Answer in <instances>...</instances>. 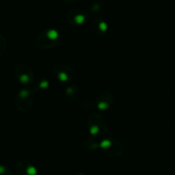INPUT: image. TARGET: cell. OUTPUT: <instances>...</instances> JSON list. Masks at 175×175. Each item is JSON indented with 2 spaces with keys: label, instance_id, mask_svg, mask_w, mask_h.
<instances>
[{
  "label": "cell",
  "instance_id": "5",
  "mask_svg": "<svg viewBox=\"0 0 175 175\" xmlns=\"http://www.w3.org/2000/svg\"><path fill=\"white\" fill-rule=\"evenodd\" d=\"M14 73L16 79L22 85H31L34 82V72L28 64L18 62L15 66Z\"/></svg>",
  "mask_w": 175,
  "mask_h": 175
},
{
  "label": "cell",
  "instance_id": "9",
  "mask_svg": "<svg viewBox=\"0 0 175 175\" xmlns=\"http://www.w3.org/2000/svg\"><path fill=\"white\" fill-rule=\"evenodd\" d=\"M91 29L94 34H95L97 36L103 37L107 35V32H108V25L104 20L97 19L92 22Z\"/></svg>",
  "mask_w": 175,
  "mask_h": 175
},
{
  "label": "cell",
  "instance_id": "15",
  "mask_svg": "<svg viewBox=\"0 0 175 175\" xmlns=\"http://www.w3.org/2000/svg\"><path fill=\"white\" fill-rule=\"evenodd\" d=\"M0 175H12L10 169L0 164Z\"/></svg>",
  "mask_w": 175,
  "mask_h": 175
},
{
  "label": "cell",
  "instance_id": "1",
  "mask_svg": "<svg viewBox=\"0 0 175 175\" xmlns=\"http://www.w3.org/2000/svg\"><path fill=\"white\" fill-rule=\"evenodd\" d=\"M61 40L60 33L54 28H48L41 32L35 38V45L42 50H50L58 45Z\"/></svg>",
  "mask_w": 175,
  "mask_h": 175
},
{
  "label": "cell",
  "instance_id": "10",
  "mask_svg": "<svg viewBox=\"0 0 175 175\" xmlns=\"http://www.w3.org/2000/svg\"><path fill=\"white\" fill-rule=\"evenodd\" d=\"M80 88L77 84H71L64 90V97L70 102H75L80 97Z\"/></svg>",
  "mask_w": 175,
  "mask_h": 175
},
{
  "label": "cell",
  "instance_id": "13",
  "mask_svg": "<svg viewBox=\"0 0 175 175\" xmlns=\"http://www.w3.org/2000/svg\"><path fill=\"white\" fill-rule=\"evenodd\" d=\"M49 87V81L47 79H40L34 83V92H40V91H45L47 88Z\"/></svg>",
  "mask_w": 175,
  "mask_h": 175
},
{
  "label": "cell",
  "instance_id": "8",
  "mask_svg": "<svg viewBox=\"0 0 175 175\" xmlns=\"http://www.w3.org/2000/svg\"><path fill=\"white\" fill-rule=\"evenodd\" d=\"M17 175H37L38 172L35 166L26 160H21L15 165Z\"/></svg>",
  "mask_w": 175,
  "mask_h": 175
},
{
  "label": "cell",
  "instance_id": "11",
  "mask_svg": "<svg viewBox=\"0 0 175 175\" xmlns=\"http://www.w3.org/2000/svg\"><path fill=\"white\" fill-rule=\"evenodd\" d=\"M68 21L73 27H81L87 21V15L82 12H75L68 16Z\"/></svg>",
  "mask_w": 175,
  "mask_h": 175
},
{
  "label": "cell",
  "instance_id": "2",
  "mask_svg": "<svg viewBox=\"0 0 175 175\" xmlns=\"http://www.w3.org/2000/svg\"><path fill=\"white\" fill-rule=\"evenodd\" d=\"M87 126L89 136L97 138L99 137H103L107 133L108 124L103 115L98 113H93L88 117Z\"/></svg>",
  "mask_w": 175,
  "mask_h": 175
},
{
  "label": "cell",
  "instance_id": "4",
  "mask_svg": "<svg viewBox=\"0 0 175 175\" xmlns=\"http://www.w3.org/2000/svg\"><path fill=\"white\" fill-rule=\"evenodd\" d=\"M99 148L103 153L111 157H118L124 152V146L121 142L113 137H107L101 139Z\"/></svg>",
  "mask_w": 175,
  "mask_h": 175
},
{
  "label": "cell",
  "instance_id": "3",
  "mask_svg": "<svg viewBox=\"0 0 175 175\" xmlns=\"http://www.w3.org/2000/svg\"><path fill=\"white\" fill-rule=\"evenodd\" d=\"M34 102V92L32 89L24 88L18 92L15 99L16 109L21 113H28L32 109Z\"/></svg>",
  "mask_w": 175,
  "mask_h": 175
},
{
  "label": "cell",
  "instance_id": "14",
  "mask_svg": "<svg viewBox=\"0 0 175 175\" xmlns=\"http://www.w3.org/2000/svg\"><path fill=\"white\" fill-rule=\"evenodd\" d=\"M6 45H7V42H6V38L3 36L2 34H0V55L4 53L5 50H6Z\"/></svg>",
  "mask_w": 175,
  "mask_h": 175
},
{
  "label": "cell",
  "instance_id": "12",
  "mask_svg": "<svg viewBox=\"0 0 175 175\" xmlns=\"http://www.w3.org/2000/svg\"><path fill=\"white\" fill-rule=\"evenodd\" d=\"M99 143L96 140L95 138H93V137H89L88 139H86V141L84 142V145H87L85 147L86 149H88V150H94V149H97L99 148Z\"/></svg>",
  "mask_w": 175,
  "mask_h": 175
},
{
  "label": "cell",
  "instance_id": "7",
  "mask_svg": "<svg viewBox=\"0 0 175 175\" xmlns=\"http://www.w3.org/2000/svg\"><path fill=\"white\" fill-rule=\"evenodd\" d=\"M114 102V96L110 91L105 90L100 92L94 99V105L99 110H107Z\"/></svg>",
  "mask_w": 175,
  "mask_h": 175
},
{
  "label": "cell",
  "instance_id": "6",
  "mask_svg": "<svg viewBox=\"0 0 175 175\" xmlns=\"http://www.w3.org/2000/svg\"><path fill=\"white\" fill-rule=\"evenodd\" d=\"M52 74L62 83H71L75 78V73L70 66L64 63H57L52 67Z\"/></svg>",
  "mask_w": 175,
  "mask_h": 175
}]
</instances>
